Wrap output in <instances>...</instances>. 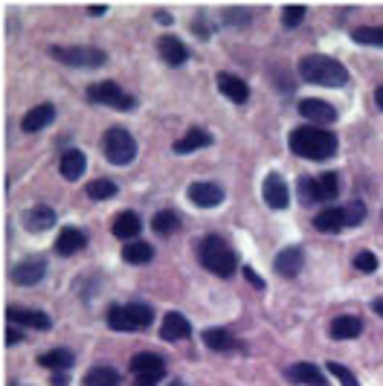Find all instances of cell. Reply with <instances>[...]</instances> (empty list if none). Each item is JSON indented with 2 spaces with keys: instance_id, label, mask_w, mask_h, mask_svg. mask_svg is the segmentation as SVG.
I'll use <instances>...</instances> for the list:
<instances>
[{
  "instance_id": "obj_15",
  "label": "cell",
  "mask_w": 383,
  "mask_h": 386,
  "mask_svg": "<svg viewBox=\"0 0 383 386\" xmlns=\"http://www.w3.org/2000/svg\"><path fill=\"white\" fill-rule=\"evenodd\" d=\"M313 227L319 233H340V230H345L348 224H345L343 206H326L323 212H316L313 215Z\"/></svg>"
},
{
  "instance_id": "obj_5",
  "label": "cell",
  "mask_w": 383,
  "mask_h": 386,
  "mask_svg": "<svg viewBox=\"0 0 383 386\" xmlns=\"http://www.w3.org/2000/svg\"><path fill=\"white\" fill-rule=\"evenodd\" d=\"M50 55L67 67H76V70H90V67H102L108 61V55L96 47H52Z\"/></svg>"
},
{
  "instance_id": "obj_16",
  "label": "cell",
  "mask_w": 383,
  "mask_h": 386,
  "mask_svg": "<svg viewBox=\"0 0 383 386\" xmlns=\"http://www.w3.org/2000/svg\"><path fill=\"white\" fill-rule=\"evenodd\" d=\"M84 247H87V236L79 227H64L58 233V238H55V253H61V255H73V253H79Z\"/></svg>"
},
{
  "instance_id": "obj_4",
  "label": "cell",
  "mask_w": 383,
  "mask_h": 386,
  "mask_svg": "<svg viewBox=\"0 0 383 386\" xmlns=\"http://www.w3.org/2000/svg\"><path fill=\"white\" fill-rule=\"evenodd\" d=\"M154 323V311L148 305H113L108 311V326L113 331H145Z\"/></svg>"
},
{
  "instance_id": "obj_39",
  "label": "cell",
  "mask_w": 383,
  "mask_h": 386,
  "mask_svg": "<svg viewBox=\"0 0 383 386\" xmlns=\"http://www.w3.org/2000/svg\"><path fill=\"white\" fill-rule=\"evenodd\" d=\"M299 198H302V204H313L316 198H313V180L311 177H299Z\"/></svg>"
},
{
  "instance_id": "obj_43",
  "label": "cell",
  "mask_w": 383,
  "mask_h": 386,
  "mask_svg": "<svg viewBox=\"0 0 383 386\" xmlns=\"http://www.w3.org/2000/svg\"><path fill=\"white\" fill-rule=\"evenodd\" d=\"M372 311H374V314H380V316H383V297H377V299H374V302H372Z\"/></svg>"
},
{
  "instance_id": "obj_10",
  "label": "cell",
  "mask_w": 383,
  "mask_h": 386,
  "mask_svg": "<svg viewBox=\"0 0 383 386\" xmlns=\"http://www.w3.org/2000/svg\"><path fill=\"white\" fill-rule=\"evenodd\" d=\"M47 276V262L41 259V255H32V259H23L21 265H15L12 270V282L15 285H38L41 279Z\"/></svg>"
},
{
  "instance_id": "obj_33",
  "label": "cell",
  "mask_w": 383,
  "mask_h": 386,
  "mask_svg": "<svg viewBox=\"0 0 383 386\" xmlns=\"http://www.w3.org/2000/svg\"><path fill=\"white\" fill-rule=\"evenodd\" d=\"M351 38H355L357 44H363V47L383 50V26H357L355 32H351Z\"/></svg>"
},
{
  "instance_id": "obj_38",
  "label": "cell",
  "mask_w": 383,
  "mask_h": 386,
  "mask_svg": "<svg viewBox=\"0 0 383 386\" xmlns=\"http://www.w3.org/2000/svg\"><path fill=\"white\" fill-rule=\"evenodd\" d=\"M355 268L363 270V273H374V270H377V255L369 253V250L357 253V255H355Z\"/></svg>"
},
{
  "instance_id": "obj_3",
  "label": "cell",
  "mask_w": 383,
  "mask_h": 386,
  "mask_svg": "<svg viewBox=\"0 0 383 386\" xmlns=\"http://www.w3.org/2000/svg\"><path fill=\"white\" fill-rule=\"evenodd\" d=\"M198 259L206 270H212L215 276H233L238 268V255L233 253V247H227V241L218 238V236H206L198 244Z\"/></svg>"
},
{
  "instance_id": "obj_7",
  "label": "cell",
  "mask_w": 383,
  "mask_h": 386,
  "mask_svg": "<svg viewBox=\"0 0 383 386\" xmlns=\"http://www.w3.org/2000/svg\"><path fill=\"white\" fill-rule=\"evenodd\" d=\"M87 99L96 105H108V108H119V111H131L137 105V99L131 93H125L116 82H99L87 87Z\"/></svg>"
},
{
  "instance_id": "obj_19",
  "label": "cell",
  "mask_w": 383,
  "mask_h": 386,
  "mask_svg": "<svg viewBox=\"0 0 383 386\" xmlns=\"http://www.w3.org/2000/svg\"><path fill=\"white\" fill-rule=\"evenodd\" d=\"M287 380L302 383V386H326V375L313 363H294L287 369Z\"/></svg>"
},
{
  "instance_id": "obj_11",
  "label": "cell",
  "mask_w": 383,
  "mask_h": 386,
  "mask_svg": "<svg viewBox=\"0 0 383 386\" xmlns=\"http://www.w3.org/2000/svg\"><path fill=\"white\" fill-rule=\"evenodd\" d=\"M262 195H265V204L273 206V209H287V204H291V192H287V183L282 180V175H267L265 177Z\"/></svg>"
},
{
  "instance_id": "obj_47",
  "label": "cell",
  "mask_w": 383,
  "mask_h": 386,
  "mask_svg": "<svg viewBox=\"0 0 383 386\" xmlns=\"http://www.w3.org/2000/svg\"><path fill=\"white\" fill-rule=\"evenodd\" d=\"M134 386H157V383H151V380H137Z\"/></svg>"
},
{
  "instance_id": "obj_28",
  "label": "cell",
  "mask_w": 383,
  "mask_h": 386,
  "mask_svg": "<svg viewBox=\"0 0 383 386\" xmlns=\"http://www.w3.org/2000/svg\"><path fill=\"white\" fill-rule=\"evenodd\" d=\"M122 259L128 265H148L154 259V247L145 244V241H128L122 247Z\"/></svg>"
},
{
  "instance_id": "obj_22",
  "label": "cell",
  "mask_w": 383,
  "mask_h": 386,
  "mask_svg": "<svg viewBox=\"0 0 383 386\" xmlns=\"http://www.w3.org/2000/svg\"><path fill=\"white\" fill-rule=\"evenodd\" d=\"M206 145H212V134L201 131V128H192V131H186L172 148H174V154H192V151L206 148Z\"/></svg>"
},
{
  "instance_id": "obj_13",
  "label": "cell",
  "mask_w": 383,
  "mask_h": 386,
  "mask_svg": "<svg viewBox=\"0 0 383 386\" xmlns=\"http://www.w3.org/2000/svg\"><path fill=\"white\" fill-rule=\"evenodd\" d=\"M218 90L227 96L230 102H235V105H244V102L250 99V87H247V82L238 79V76H233V73H221V76H218Z\"/></svg>"
},
{
  "instance_id": "obj_44",
  "label": "cell",
  "mask_w": 383,
  "mask_h": 386,
  "mask_svg": "<svg viewBox=\"0 0 383 386\" xmlns=\"http://www.w3.org/2000/svg\"><path fill=\"white\" fill-rule=\"evenodd\" d=\"M157 21L163 23V26H169V23H172V15H169V12H160V15H157Z\"/></svg>"
},
{
  "instance_id": "obj_31",
  "label": "cell",
  "mask_w": 383,
  "mask_h": 386,
  "mask_svg": "<svg viewBox=\"0 0 383 386\" xmlns=\"http://www.w3.org/2000/svg\"><path fill=\"white\" fill-rule=\"evenodd\" d=\"M119 372L111 366H96L84 375V386H119Z\"/></svg>"
},
{
  "instance_id": "obj_12",
  "label": "cell",
  "mask_w": 383,
  "mask_h": 386,
  "mask_svg": "<svg viewBox=\"0 0 383 386\" xmlns=\"http://www.w3.org/2000/svg\"><path fill=\"white\" fill-rule=\"evenodd\" d=\"M302 265H305L302 247H284V250L276 255V262H273V268H276L284 279H294V276L302 270Z\"/></svg>"
},
{
  "instance_id": "obj_2",
  "label": "cell",
  "mask_w": 383,
  "mask_h": 386,
  "mask_svg": "<svg viewBox=\"0 0 383 386\" xmlns=\"http://www.w3.org/2000/svg\"><path fill=\"white\" fill-rule=\"evenodd\" d=\"M299 76L308 84L319 87H345L348 84V70L331 55H305L299 61Z\"/></svg>"
},
{
  "instance_id": "obj_35",
  "label": "cell",
  "mask_w": 383,
  "mask_h": 386,
  "mask_svg": "<svg viewBox=\"0 0 383 386\" xmlns=\"http://www.w3.org/2000/svg\"><path fill=\"white\" fill-rule=\"evenodd\" d=\"M343 212H345V224H348V227H357V224H363V218H366V206L360 201L345 204Z\"/></svg>"
},
{
  "instance_id": "obj_25",
  "label": "cell",
  "mask_w": 383,
  "mask_h": 386,
  "mask_svg": "<svg viewBox=\"0 0 383 386\" xmlns=\"http://www.w3.org/2000/svg\"><path fill=\"white\" fill-rule=\"evenodd\" d=\"M140 230H143V221H140L137 212H122V215H116V221H113V236L122 238V241L137 238Z\"/></svg>"
},
{
  "instance_id": "obj_8",
  "label": "cell",
  "mask_w": 383,
  "mask_h": 386,
  "mask_svg": "<svg viewBox=\"0 0 383 386\" xmlns=\"http://www.w3.org/2000/svg\"><path fill=\"white\" fill-rule=\"evenodd\" d=\"M131 372L137 375V380H151V383H157V380H163V375H166V363H163V358H160V355L143 351V355H134V358H131Z\"/></svg>"
},
{
  "instance_id": "obj_32",
  "label": "cell",
  "mask_w": 383,
  "mask_h": 386,
  "mask_svg": "<svg viewBox=\"0 0 383 386\" xmlns=\"http://www.w3.org/2000/svg\"><path fill=\"white\" fill-rule=\"evenodd\" d=\"M201 337H204V343L212 351H230V348H235V337L230 331H223V329H206Z\"/></svg>"
},
{
  "instance_id": "obj_17",
  "label": "cell",
  "mask_w": 383,
  "mask_h": 386,
  "mask_svg": "<svg viewBox=\"0 0 383 386\" xmlns=\"http://www.w3.org/2000/svg\"><path fill=\"white\" fill-rule=\"evenodd\" d=\"M9 319L12 326H26V329H38V331H47L52 326V319L41 311H29V308H9Z\"/></svg>"
},
{
  "instance_id": "obj_27",
  "label": "cell",
  "mask_w": 383,
  "mask_h": 386,
  "mask_svg": "<svg viewBox=\"0 0 383 386\" xmlns=\"http://www.w3.org/2000/svg\"><path fill=\"white\" fill-rule=\"evenodd\" d=\"M340 195V177L334 172H326L313 180V198L316 201H334Z\"/></svg>"
},
{
  "instance_id": "obj_40",
  "label": "cell",
  "mask_w": 383,
  "mask_h": 386,
  "mask_svg": "<svg viewBox=\"0 0 383 386\" xmlns=\"http://www.w3.org/2000/svg\"><path fill=\"white\" fill-rule=\"evenodd\" d=\"M244 276H247V282H250L252 287H259V291H262V287H265V279H262L259 273H255L252 268H244Z\"/></svg>"
},
{
  "instance_id": "obj_26",
  "label": "cell",
  "mask_w": 383,
  "mask_h": 386,
  "mask_svg": "<svg viewBox=\"0 0 383 386\" xmlns=\"http://www.w3.org/2000/svg\"><path fill=\"white\" fill-rule=\"evenodd\" d=\"M73 360H76V358H73L70 348H52V351H47V355L38 358V363H41L44 369H52V372H70Z\"/></svg>"
},
{
  "instance_id": "obj_46",
  "label": "cell",
  "mask_w": 383,
  "mask_h": 386,
  "mask_svg": "<svg viewBox=\"0 0 383 386\" xmlns=\"http://www.w3.org/2000/svg\"><path fill=\"white\" fill-rule=\"evenodd\" d=\"M90 15H105V6H102V4H96V6H90Z\"/></svg>"
},
{
  "instance_id": "obj_23",
  "label": "cell",
  "mask_w": 383,
  "mask_h": 386,
  "mask_svg": "<svg viewBox=\"0 0 383 386\" xmlns=\"http://www.w3.org/2000/svg\"><path fill=\"white\" fill-rule=\"evenodd\" d=\"M58 169H61V177H67V180H79V177L84 175V169H87V160H84V154H82L79 148H70V151H64V154H61Z\"/></svg>"
},
{
  "instance_id": "obj_37",
  "label": "cell",
  "mask_w": 383,
  "mask_h": 386,
  "mask_svg": "<svg viewBox=\"0 0 383 386\" xmlns=\"http://www.w3.org/2000/svg\"><path fill=\"white\" fill-rule=\"evenodd\" d=\"M326 369H328V372H331V375H334V377H337L343 386H360V380H357L355 375H351V372H348L343 363H334V360H331Z\"/></svg>"
},
{
  "instance_id": "obj_14",
  "label": "cell",
  "mask_w": 383,
  "mask_h": 386,
  "mask_svg": "<svg viewBox=\"0 0 383 386\" xmlns=\"http://www.w3.org/2000/svg\"><path fill=\"white\" fill-rule=\"evenodd\" d=\"M299 114L308 116L311 122H323V125L337 122L334 105H328V102H323V99H302V102H299Z\"/></svg>"
},
{
  "instance_id": "obj_20",
  "label": "cell",
  "mask_w": 383,
  "mask_h": 386,
  "mask_svg": "<svg viewBox=\"0 0 383 386\" xmlns=\"http://www.w3.org/2000/svg\"><path fill=\"white\" fill-rule=\"evenodd\" d=\"M189 334H192V326H189V319L183 314L172 311V314L163 316V326H160V337L163 340H183Z\"/></svg>"
},
{
  "instance_id": "obj_45",
  "label": "cell",
  "mask_w": 383,
  "mask_h": 386,
  "mask_svg": "<svg viewBox=\"0 0 383 386\" xmlns=\"http://www.w3.org/2000/svg\"><path fill=\"white\" fill-rule=\"evenodd\" d=\"M374 102H377V108L383 111V87H377V90H374Z\"/></svg>"
},
{
  "instance_id": "obj_9",
  "label": "cell",
  "mask_w": 383,
  "mask_h": 386,
  "mask_svg": "<svg viewBox=\"0 0 383 386\" xmlns=\"http://www.w3.org/2000/svg\"><path fill=\"white\" fill-rule=\"evenodd\" d=\"M189 201L195 206H201V209H212V206H218L223 201V189L218 183H212V180H195L189 186Z\"/></svg>"
},
{
  "instance_id": "obj_24",
  "label": "cell",
  "mask_w": 383,
  "mask_h": 386,
  "mask_svg": "<svg viewBox=\"0 0 383 386\" xmlns=\"http://www.w3.org/2000/svg\"><path fill=\"white\" fill-rule=\"evenodd\" d=\"M23 224H26L29 233H44V230H50L52 224H55V212H52L50 206L38 204V206H32V209L23 215Z\"/></svg>"
},
{
  "instance_id": "obj_21",
  "label": "cell",
  "mask_w": 383,
  "mask_h": 386,
  "mask_svg": "<svg viewBox=\"0 0 383 386\" xmlns=\"http://www.w3.org/2000/svg\"><path fill=\"white\" fill-rule=\"evenodd\" d=\"M157 50H160V55H163V58L172 64V67H180V64H186V58H189L186 44H183L180 38H174V35L160 38V41H157Z\"/></svg>"
},
{
  "instance_id": "obj_30",
  "label": "cell",
  "mask_w": 383,
  "mask_h": 386,
  "mask_svg": "<svg viewBox=\"0 0 383 386\" xmlns=\"http://www.w3.org/2000/svg\"><path fill=\"white\" fill-rule=\"evenodd\" d=\"M151 230H154L157 236H163V238H169V236H174V233L180 230V218H177L174 212L163 209V212H157V215L151 218Z\"/></svg>"
},
{
  "instance_id": "obj_34",
  "label": "cell",
  "mask_w": 383,
  "mask_h": 386,
  "mask_svg": "<svg viewBox=\"0 0 383 386\" xmlns=\"http://www.w3.org/2000/svg\"><path fill=\"white\" fill-rule=\"evenodd\" d=\"M113 195H116V183L108 180V177H99V180L87 183V198H93V201H108Z\"/></svg>"
},
{
  "instance_id": "obj_18",
  "label": "cell",
  "mask_w": 383,
  "mask_h": 386,
  "mask_svg": "<svg viewBox=\"0 0 383 386\" xmlns=\"http://www.w3.org/2000/svg\"><path fill=\"white\" fill-rule=\"evenodd\" d=\"M55 119V108L47 102V105H35L29 114H23V119H21V128L26 134H35V131H41V128H47L50 122Z\"/></svg>"
},
{
  "instance_id": "obj_42",
  "label": "cell",
  "mask_w": 383,
  "mask_h": 386,
  "mask_svg": "<svg viewBox=\"0 0 383 386\" xmlns=\"http://www.w3.org/2000/svg\"><path fill=\"white\" fill-rule=\"evenodd\" d=\"M67 380H70V377H67V372H55V375H52V383H55V386H64Z\"/></svg>"
},
{
  "instance_id": "obj_6",
  "label": "cell",
  "mask_w": 383,
  "mask_h": 386,
  "mask_svg": "<svg viewBox=\"0 0 383 386\" xmlns=\"http://www.w3.org/2000/svg\"><path fill=\"white\" fill-rule=\"evenodd\" d=\"M105 154L113 166H128L137 157V140L125 128H111L105 134Z\"/></svg>"
},
{
  "instance_id": "obj_29",
  "label": "cell",
  "mask_w": 383,
  "mask_h": 386,
  "mask_svg": "<svg viewBox=\"0 0 383 386\" xmlns=\"http://www.w3.org/2000/svg\"><path fill=\"white\" fill-rule=\"evenodd\" d=\"M360 331H363V323L357 316H337L331 323V337L334 340H351V337H357Z\"/></svg>"
},
{
  "instance_id": "obj_36",
  "label": "cell",
  "mask_w": 383,
  "mask_h": 386,
  "mask_svg": "<svg viewBox=\"0 0 383 386\" xmlns=\"http://www.w3.org/2000/svg\"><path fill=\"white\" fill-rule=\"evenodd\" d=\"M302 21H305V6H296V4H291V6H284V9H282V23H284L287 29L299 26Z\"/></svg>"
},
{
  "instance_id": "obj_1",
  "label": "cell",
  "mask_w": 383,
  "mask_h": 386,
  "mask_svg": "<svg viewBox=\"0 0 383 386\" xmlns=\"http://www.w3.org/2000/svg\"><path fill=\"white\" fill-rule=\"evenodd\" d=\"M287 145L291 151L302 160H326L331 154H337V137L326 128H316V125H302L294 128L291 137H287Z\"/></svg>"
},
{
  "instance_id": "obj_41",
  "label": "cell",
  "mask_w": 383,
  "mask_h": 386,
  "mask_svg": "<svg viewBox=\"0 0 383 386\" xmlns=\"http://www.w3.org/2000/svg\"><path fill=\"white\" fill-rule=\"evenodd\" d=\"M18 340H21V331H18L15 326H9V331H6V343H9V346H15Z\"/></svg>"
}]
</instances>
